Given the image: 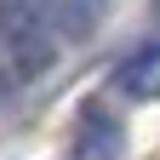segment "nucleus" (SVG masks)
Segmentation results:
<instances>
[{"mask_svg":"<svg viewBox=\"0 0 160 160\" xmlns=\"http://www.w3.org/2000/svg\"><path fill=\"white\" fill-rule=\"evenodd\" d=\"M114 86L126 92V97H137V103L160 97V40H143L137 52H126V57H120Z\"/></svg>","mask_w":160,"mask_h":160,"instance_id":"obj_2","label":"nucleus"},{"mask_svg":"<svg viewBox=\"0 0 160 160\" xmlns=\"http://www.w3.org/2000/svg\"><path fill=\"white\" fill-rule=\"evenodd\" d=\"M126 154V132H120V120L109 109L86 103L74 120V160H120Z\"/></svg>","mask_w":160,"mask_h":160,"instance_id":"obj_1","label":"nucleus"},{"mask_svg":"<svg viewBox=\"0 0 160 160\" xmlns=\"http://www.w3.org/2000/svg\"><path fill=\"white\" fill-rule=\"evenodd\" d=\"M154 12H160V0H154Z\"/></svg>","mask_w":160,"mask_h":160,"instance_id":"obj_3","label":"nucleus"}]
</instances>
